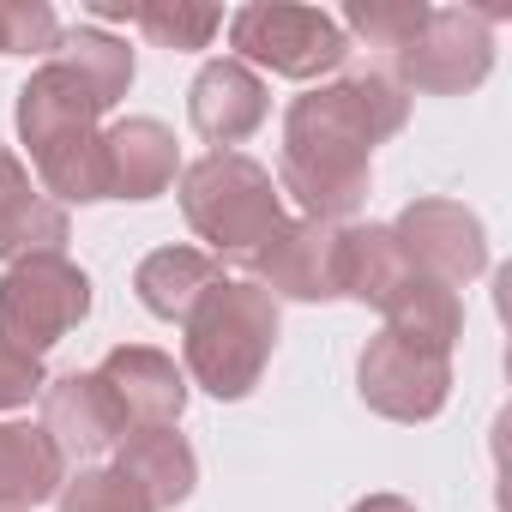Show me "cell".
<instances>
[{
    "mask_svg": "<svg viewBox=\"0 0 512 512\" xmlns=\"http://www.w3.org/2000/svg\"><path fill=\"white\" fill-rule=\"evenodd\" d=\"M37 428L55 440V452H61L67 464H91L97 452L121 446L127 416H121L115 392L97 380V368H91V374L73 368V374H61V380L43 386V422H37Z\"/></svg>",
    "mask_w": 512,
    "mask_h": 512,
    "instance_id": "cell-12",
    "label": "cell"
},
{
    "mask_svg": "<svg viewBox=\"0 0 512 512\" xmlns=\"http://www.w3.org/2000/svg\"><path fill=\"white\" fill-rule=\"evenodd\" d=\"M488 73H494V31L470 7H428V25L392 61V79L428 97H464Z\"/></svg>",
    "mask_w": 512,
    "mask_h": 512,
    "instance_id": "cell-6",
    "label": "cell"
},
{
    "mask_svg": "<svg viewBox=\"0 0 512 512\" xmlns=\"http://www.w3.org/2000/svg\"><path fill=\"white\" fill-rule=\"evenodd\" d=\"M350 512H416L404 494H368V500H356Z\"/></svg>",
    "mask_w": 512,
    "mask_h": 512,
    "instance_id": "cell-28",
    "label": "cell"
},
{
    "mask_svg": "<svg viewBox=\"0 0 512 512\" xmlns=\"http://www.w3.org/2000/svg\"><path fill=\"white\" fill-rule=\"evenodd\" d=\"M43 386H49V374L37 356H19L0 344V410H25L31 398H43Z\"/></svg>",
    "mask_w": 512,
    "mask_h": 512,
    "instance_id": "cell-26",
    "label": "cell"
},
{
    "mask_svg": "<svg viewBox=\"0 0 512 512\" xmlns=\"http://www.w3.org/2000/svg\"><path fill=\"white\" fill-rule=\"evenodd\" d=\"M181 217L211 260H223V253H253L284 223V193L266 163L241 151H205L181 169Z\"/></svg>",
    "mask_w": 512,
    "mask_h": 512,
    "instance_id": "cell-3",
    "label": "cell"
},
{
    "mask_svg": "<svg viewBox=\"0 0 512 512\" xmlns=\"http://www.w3.org/2000/svg\"><path fill=\"white\" fill-rule=\"evenodd\" d=\"M85 320H91V278L67 253H43V260L7 266V278H0V344L7 350L43 362Z\"/></svg>",
    "mask_w": 512,
    "mask_h": 512,
    "instance_id": "cell-4",
    "label": "cell"
},
{
    "mask_svg": "<svg viewBox=\"0 0 512 512\" xmlns=\"http://www.w3.org/2000/svg\"><path fill=\"white\" fill-rule=\"evenodd\" d=\"M278 302L253 284V278H223L217 290H205V302L181 320V362L193 374V386H205L211 398L235 404L260 386L272 350H278Z\"/></svg>",
    "mask_w": 512,
    "mask_h": 512,
    "instance_id": "cell-2",
    "label": "cell"
},
{
    "mask_svg": "<svg viewBox=\"0 0 512 512\" xmlns=\"http://www.w3.org/2000/svg\"><path fill=\"white\" fill-rule=\"evenodd\" d=\"M229 49L241 67H266L278 79H320L344 67L350 37L320 7H241L229 13Z\"/></svg>",
    "mask_w": 512,
    "mask_h": 512,
    "instance_id": "cell-5",
    "label": "cell"
},
{
    "mask_svg": "<svg viewBox=\"0 0 512 512\" xmlns=\"http://www.w3.org/2000/svg\"><path fill=\"white\" fill-rule=\"evenodd\" d=\"M97 380L115 392L127 428H169L187 410V374L175 368V356H163L151 344H115L97 362Z\"/></svg>",
    "mask_w": 512,
    "mask_h": 512,
    "instance_id": "cell-13",
    "label": "cell"
},
{
    "mask_svg": "<svg viewBox=\"0 0 512 512\" xmlns=\"http://www.w3.org/2000/svg\"><path fill=\"white\" fill-rule=\"evenodd\" d=\"M0 25H7V55H55L61 19L43 0H0Z\"/></svg>",
    "mask_w": 512,
    "mask_h": 512,
    "instance_id": "cell-25",
    "label": "cell"
},
{
    "mask_svg": "<svg viewBox=\"0 0 512 512\" xmlns=\"http://www.w3.org/2000/svg\"><path fill=\"white\" fill-rule=\"evenodd\" d=\"M115 470L151 500V512H175L199 482V458H193L187 434H175V422L169 428H127L115 446Z\"/></svg>",
    "mask_w": 512,
    "mask_h": 512,
    "instance_id": "cell-15",
    "label": "cell"
},
{
    "mask_svg": "<svg viewBox=\"0 0 512 512\" xmlns=\"http://www.w3.org/2000/svg\"><path fill=\"white\" fill-rule=\"evenodd\" d=\"M133 25L145 31L151 49L193 55V49H211V37L223 31V7H199V0H145V7H133Z\"/></svg>",
    "mask_w": 512,
    "mask_h": 512,
    "instance_id": "cell-22",
    "label": "cell"
},
{
    "mask_svg": "<svg viewBox=\"0 0 512 512\" xmlns=\"http://www.w3.org/2000/svg\"><path fill=\"white\" fill-rule=\"evenodd\" d=\"M25 193H31V169H25L7 145H0V211H7L13 199H25Z\"/></svg>",
    "mask_w": 512,
    "mask_h": 512,
    "instance_id": "cell-27",
    "label": "cell"
},
{
    "mask_svg": "<svg viewBox=\"0 0 512 512\" xmlns=\"http://www.w3.org/2000/svg\"><path fill=\"white\" fill-rule=\"evenodd\" d=\"M55 512H151V500H145L115 464H79V470L61 482Z\"/></svg>",
    "mask_w": 512,
    "mask_h": 512,
    "instance_id": "cell-24",
    "label": "cell"
},
{
    "mask_svg": "<svg viewBox=\"0 0 512 512\" xmlns=\"http://www.w3.org/2000/svg\"><path fill=\"white\" fill-rule=\"evenodd\" d=\"M103 169H109V199H157L181 175L175 133L151 115H127L103 133Z\"/></svg>",
    "mask_w": 512,
    "mask_h": 512,
    "instance_id": "cell-14",
    "label": "cell"
},
{
    "mask_svg": "<svg viewBox=\"0 0 512 512\" xmlns=\"http://www.w3.org/2000/svg\"><path fill=\"white\" fill-rule=\"evenodd\" d=\"M386 229L410 260V272H422V278H440L458 290L488 272V229L458 199H410L398 211V223H386Z\"/></svg>",
    "mask_w": 512,
    "mask_h": 512,
    "instance_id": "cell-9",
    "label": "cell"
},
{
    "mask_svg": "<svg viewBox=\"0 0 512 512\" xmlns=\"http://www.w3.org/2000/svg\"><path fill=\"white\" fill-rule=\"evenodd\" d=\"M67 482V458L55 452V440L31 422H0V506H43L55 500Z\"/></svg>",
    "mask_w": 512,
    "mask_h": 512,
    "instance_id": "cell-18",
    "label": "cell"
},
{
    "mask_svg": "<svg viewBox=\"0 0 512 512\" xmlns=\"http://www.w3.org/2000/svg\"><path fill=\"white\" fill-rule=\"evenodd\" d=\"M344 25L368 43V49H386L392 61L416 43V31L428 25V0H350L344 7Z\"/></svg>",
    "mask_w": 512,
    "mask_h": 512,
    "instance_id": "cell-23",
    "label": "cell"
},
{
    "mask_svg": "<svg viewBox=\"0 0 512 512\" xmlns=\"http://www.w3.org/2000/svg\"><path fill=\"white\" fill-rule=\"evenodd\" d=\"M97 121H103V103H97L91 85H85L79 73H67L61 61H43V67L19 85V139H25L31 163L55 157V151H67V145L91 139V133H103Z\"/></svg>",
    "mask_w": 512,
    "mask_h": 512,
    "instance_id": "cell-10",
    "label": "cell"
},
{
    "mask_svg": "<svg viewBox=\"0 0 512 512\" xmlns=\"http://www.w3.org/2000/svg\"><path fill=\"white\" fill-rule=\"evenodd\" d=\"M380 314H386V332H398V338H410L422 350H440V356H452V344L464 338V302H458V290L440 284V278H422V272H410L380 302Z\"/></svg>",
    "mask_w": 512,
    "mask_h": 512,
    "instance_id": "cell-17",
    "label": "cell"
},
{
    "mask_svg": "<svg viewBox=\"0 0 512 512\" xmlns=\"http://www.w3.org/2000/svg\"><path fill=\"white\" fill-rule=\"evenodd\" d=\"M217 284H223V260H211L205 247H157V253H145L139 272H133L139 308L157 314V320H175V326H181V320L205 302V290H217Z\"/></svg>",
    "mask_w": 512,
    "mask_h": 512,
    "instance_id": "cell-16",
    "label": "cell"
},
{
    "mask_svg": "<svg viewBox=\"0 0 512 512\" xmlns=\"http://www.w3.org/2000/svg\"><path fill=\"white\" fill-rule=\"evenodd\" d=\"M410 278V260L398 253L386 223H344V260H338V296L380 308Z\"/></svg>",
    "mask_w": 512,
    "mask_h": 512,
    "instance_id": "cell-19",
    "label": "cell"
},
{
    "mask_svg": "<svg viewBox=\"0 0 512 512\" xmlns=\"http://www.w3.org/2000/svg\"><path fill=\"white\" fill-rule=\"evenodd\" d=\"M0 55H7V25H0Z\"/></svg>",
    "mask_w": 512,
    "mask_h": 512,
    "instance_id": "cell-29",
    "label": "cell"
},
{
    "mask_svg": "<svg viewBox=\"0 0 512 512\" xmlns=\"http://www.w3.org/2000/svg\"><path fill=\"white\" fill-rule=\"evenodd\" d=\"M410 91L386 67H362L350 79L314 85L284 109V151H278V193L302 205V217L344 223L368 205L374 145L404 133Z\"/></svg>",
    "mask_w": 512,
    "mask_h": 512,
    "instance_id": "cell-1",
    "label": "cell"
},
{
    "mask_svg": "<svg viewBox=\"0 0 512 512\" xmlns=\"http://www.w3.org/2000/svg\"><path fill=\"white\" fill-rule=\"evenodd\" d=\"M272 115V97H266V79L241 67L235 55H217L193 73V91H187V121L193 133L211 145V151H229L241 139H253Z\"/></svg>",
    "mask_w": 512,
    "mask_h": 512,
    "instance_id": "cell-11",
    "label": "cell"
},
{
    "mask_svg": "<svg viewBox=\"0 0 512 512\" xmlns=\"http://www.w3.org/2000/svg\"><path fill=\"white\" fill-rule=\"evenodd\" d=\"M356 392L386 422H434L452 398V356L422 350L398 332H380V338H368V350L356 362Z\"/></svg>",
    "mask_w": 512,
    "mask_h": 512,
    "instance_id": "cell-7",
    "label": "cell"
},
{
    "mask_svg": "<svg viewBox=\"0 0 512 512\" xmlns=\"http://www.w3.org/2000/svg\"><path fill=\"white\" fill-rule=\"evenodd\" d=\"M0 512H19V506H0Z\"/></svg>",
    "mask_w": 512,
    "mask_h": 512,
    "instance_id": "cell-30",
    "label": "cell"
},
{
    "mask_svg": "<svg viewBox=\"0 0 512 512\" xmlns=\"http://www.w3.org/2000/svg\"><path fill=\"white\" fill-rule=\"evenodd\" d=\"M49 61H61L67 73H79L85 85H91V97L103 103V115L127 97V85H133V49L121 43V37H109L103 25H73V31H61V43H55V55Z\"/></svg>",
    "mask_w": 512,
    "mask_h": 512,
    "instance_id": "cell-20",
    "label": "cell"
},
{
    "mask_svg": "<svg viewBox=\"0 0 512 512\" xmlns=\"http://www.w3.org/2000/svg\"><path fill=\"white\" fill-rule=\"evenodd\" d=\"M67 247V205H55L49 193H25L0 211V260L19 266V260H43V253Z\"/></svg>",
    "mask_w": 512,
    "mask_h": 512,
    "instance_id": "cell-21",
    "label": "cell"
},
{
    "mask_svg": "<svg viewBox=\"0 0 512 512\" xmlns=\"http://www.w3.org/2000/svg\"><path fill=\"white\" fill-rule=\"evenodd\" d=\"M338 260H344V223L320 217H284L247 253L253 284L272 302H338Z\"/></svg>",
    "mask_w": 512,
    "mask_h": 512,
    "instance_id": "cell-8",
    "label": "cell"
}]
</instances>
